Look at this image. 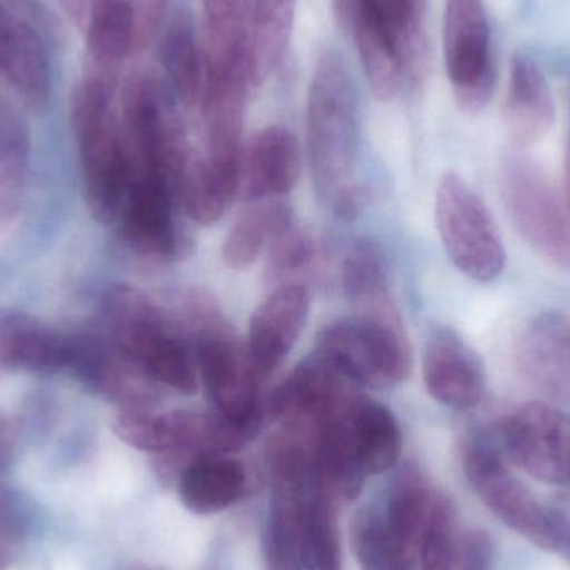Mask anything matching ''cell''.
I'll return each mask as SVG.
<instances>
[{"instance_id":"obj_1","label":"cell","mask_w":570,"mask_h":570,"mask_svg":"<svg viewBox=\"0 0 570 570\" xmlns=\"http://www.w3.org/2000/svg\"><path fill=\"white\" fill-rule=\"evenodd\" d=\"M307 157L315 193L332 207L355 193L358 157V97L347 62L327 50L315 63L307 97Z\"/></svg>"},{"instance_id":"obj_2","label":"cell","mask_w":570,"mask_h":570,"mask_svg":"<svg viewBox=\"0 0 570 570\" xmlns=\"http://www.w3.org/2000/svg\"><path fill=\"white\" fill-rule=\"evenodd\" d=\"M119 73L87 67L72 97V127L79 144L87 204L104 223L116 219L132 184V164L114 109Z\"/></svg>"},{"instance_id":"obj_3","label":"cell","mask_w":570,"mask_h":570,"mask_svg":"<svg viewBox=\"0 0 570 570\" xmlns=\"http://www.w3.org/2000/svg\"><path fill=\"white\" fill-rule=\"evenodd\" d=\"M184 311L196 344L197 374L214 411L257 434L267 407L261 399L263 382L254 374L246 344L207 292L190 291Z\"/></svg>"},{"instance_id":"obj_4","label":"cell","mask_w":570,"mask_h":570,"mask_svg":"<svg viewBox=\"0 0 570 570\" xmlns=\"http://www.w3.org/2000/svg\"><path fill=\"white\" fill-rule=\"evenodd\" d=\"M102 315L109 341L160 387L197 391L196 358L153 298L129 284L107 288Z\"/></svg>"},{"instance_id":"obj_5","label":"cell","mask_w":570,"mask_h":570,"mask_svg":"<svg viewBox=\"0 0 570 570\" xmlns=\"http://www.w3.org/2000/svg\"><path fill=\"white\" fill-rule=\"evenodd\" d=\"M120 106L132 180L139 176L163 177L179 190L189 160L176 94L166 77L147 67L132 70L124 82Z\"/></svg>"},{"instance_id":"obj_6","label":"cell","mask_w":570,"mask_h":570,"mask_svg":"<svg viewBox=\"0 0 570 570\" xmlns=\"http://www.w3.org/2000/svg\"><path fill=\"white\" fill-rule=\"evenodd\" d=\"M315 354L358 387H394L411 375L412 352L404 325L354 315L322 328Z\"/></svg>"},{"instance_id":"obj_7","label":"cell","mask_w":570,"mask_h":570,"mask_svg":"<svg viewBox=\"0 0 570 570\" xmlns=\"http://www.w3.org/2000/svg\"><path fill=\"white\" fill-rule=\"evenodd\" d=\"M435 223L445 253L469 279L491 283L505 266V249L484 200L458 174L442 177Z\"/></svg>"},{"instance_id":"obj_8","label":"cell","mask_w":570,"mask_h":570,"mask_svg":"<svg viewBox=\"0 0 570 570\" xmlns=\"http://www.w3.org/2000/svg\"><path fill=\"white\" fill-rule=\"evenodd\" d=\"M112 429L137 451L176 455L186 462L199 455L230 454L244 445L239 429L216 411L124 409Z\"/></svg>"},{"instance_id":"obj_9","label":"cell","mask_w":570,"mask_h":570,"mask_svg":"<svg viewBox=\"0 0 570 570\" xmlns=\"http://www.w3.org/2000/svg\"><path fill=\"white\" fill-rule=\"evenodd\" d=\"M502 197L515 229L546 261L570 274V216L548 174L525 156L502 166Z\"/></svg>"},{"instance_id":"obj_10","label":"cell","mask_w":570,"mask_h":570,"mask_svg":"<svg viewBox=\"0 0 570 570\" xmlns=\"http://www.w3.org/2000/svg\"><path fill=\"white\" fill-rule=\"evenodd\" d=\"M499 445L484 435L465 444L464 472L475 494L505 525L534 544L558 551L559 531L554 512L539 504L528 488L509 471Z\"/></svg>"},{"instance_id":"obj_11","label":"cell","mask_w":570,"mask_h":570,"mask_svg":"<svg viewBox=\"0 0 570 570\" xmlns=\"http://www.w3.org/2000/svg\"><path fill=\"white\" fill-rule=\"evenodd\" d=\"M444 57L455 102L465 114L481 112L495 86L484 0H445Z\"/></svg>"},{"instance_id":"obj_12","label":"cell","mask_w":570,"mask_h":570,"mask_svg":"<svg viewBox=\"0 0 570 570\" xmlns=\"http://www.w3.org/2000/svg\"><path fill=\"white\" fill-rule=\"evenodd\" d=\"M502 451L529 475L570 485V415L544 402H531L495 425Z\"/></svg>"},{"instance_id":"obj_13","label":"cell","mask_w":570,"mask_h":570,"mask_svg":"<svg viewBox=\"0 0 570 570\" xmlns=\"http://www.w3.org/2000/svg\"><path fill=\"white\" fill-rule=\"evenodd\" d=\"M177 193L163 177L139 176L130 184L119 214L120 227L124 239L139 256L169 261L189 250L190 240L176 219Z\"/></svg>"},{"instance_id":"obj_14","label":"cell","mask_w":570,"mask_h":570,"mask_svg":"<svg viewBox=\"0 0 570 570\" xmlns=\"http://www.w3.org/2000/svg\"><path fill=\"white\" fill-rule=\"evenodd\" d=\"M73 374L92 391L124 409H153L160 401V385L107 338L72 337Z\"/></svg>"},{"instance_id":"obj_15","label":"cell","mask_w":570,"mask_h":570,"mask_svg":"<svg viewBox=\"0 0 570 570\" xmlns=\"http://www.w3.org/2000/svg\"><path fill=\"white\" fill-rule=\"evenodd\" d=\"M422 374L429 395L444 407L469 411L484 397V364L452 328H434L429 335Z\"/></svg>"},{"instance_id":"obj_16","label":"cell","mask_w":570,"mask_h":570,"mask_svg":"<svg viewBox=\"0 0 570 570\" xmlns=\"http://www.w3.org/2000/svg\"><path fill=\"white\" fill-rule=\"evenodd\" d=\"M311 308L307 287L285 283L271 292L250 321L246 348L254 374L266 382L283 364L304 331Z\"/></svg>"},{"instance_id":"obj_17","label":"cell","mask_w":570,"mask_h":570,"mask_svg":"<svg viewBox=\"0 0 570 570\" xmlns=\"http://www.w3.org/2000/svg\"><path fill=\"white\" fill-rule=\"evenodd\" d=\"M519 374L554 401H570V314L544 312L532 318L514 348Z\"/></svg>"},{"instance_id":"obj_18","label":"cell","mask_w":570,"mask_h":570,"mask_svg":"<svg viewBox=\"0 0 570 570\" xmlns=\"http://www.w3.org/2000/svg\"><path fill=\"white\" fill-rule=\"evenodd\" d=\"M86 39L87 67L119 73L139 46L136 10L130 0H57Z\"/></svg>"},{"instance_id":"obj_19","label":"cell","mask_w":570,"mask_h":570,"mask_svg":"<svg viewBox=\"0 0 570 570\" xmlns=\"http://www.w3.org/2000/svg\"><path fill=\"white\" fill-rule=\"evenodd\" d=\"M0 76L30 109L50 96L47 40L32 23L0 2Z\"/></svg>"},{"instance_id":"obj_20","label":"cell","mask_w":570,"mask_h":570,"mask_svg":"<svg viewBox=\"0 0 570 570\" xmlns=\"http://www.w3.org/2000/svg\"><path fill=\"white\" fill-rule=\"evenodd\" d=\"M72 337L23 312L0 308V375L52 374L70 367Z\"/></svg>"},{"instance_id":"obj_21","label":"cell","mask_w":570,"mask_h":570,"mask_svg":"<svg viewBox=\"0 0 570 570\" xmlns=\"http://www.w3.org/2000/svg\"><path fill=\"white\" fill-rule=\"evenodd\" d=\"M301 174V147L291 130L269 126L254 136L243 164L247 203L284 199Z\"/></svg>"},{"instance_id":"obj_22","label":"cell","mask_w":570,"mask_h":570,"mask_svg":"<svg viewBox=\"0 0 570 570\" xmlns=\"http://www.w3.org/2000/svg\"><path fill=\"white\" fill-rule=\"evenodd\" d=\"M554 99L548 80L531 57L515 53L511 62L504 122L519 147L544 139L554 122Z\"/></svg>"},{"instance_id":"obj_23","label":"cell","mask_w":570,"mask_h":570,"mask_svg":"<svg viewBox=\"0 0 570 570\" xmlns=\"http://www.w3.org/2000/svg\"><path fill=\"white\" fill-rule=\"evenodd\" d=\"M247 472L226 454L199 455L177 475V491L184 508L197 515L217 514L246 494Z\"/></svg>"},{"instance_id":"obj_24","label":"cell","mask_w":570,"mask_h":570,"mask_svg":"<svg viewBox=\"0 0 570 570\" xmlns=\"http://www.w3.org/2000/svg\"><path fill=\"white\" fill-rule=\"evenodd\" d=\"M345 422L365 474H382L397 464L402 452L401 428L385 405L358 395Z\"/></svg>"},{"instance_id":"obj_25","label":"cell","mask_w":570,"mask_h":570,"mask_svg":"<svg viewBox=\"0 0 570 570\" xmlns=\"http://www.w3.org/2000/svg\"><path fill=\"white\" fill-rule=\"evenodd\" d=\"M292 226L294 216L284 199L247 203L224 240V263L229 269H247Z\"/></svg>"},{"instance_id":"obj_26","label":"cell","mask_w":570,"mask_h":570,"mask_svg":"<svg viewBox=\"0 0 570 570\" xmlns=\"http://www.w3.org/2000/svg\"><path fill=\"white\" fill-rule=\"evenodd\" d=\"M342 283L357 317L402 325L384 263L374 247L362 244L348 253L342 267Z\"/></svg>"},{"instance_id":"obj_27","label":"cell","mask_w":570,"mask_h":570,"mask_svg":"<svg viewBox=\"0 0 570 570\" xmlns=\"http://www.w3.org/2000/svg\"><path fill=\"white\" fill-rule=\"evenodd\" d=\"M160 60L164 77L177 99L187 106L199 104L204 89L203 49L186 12H177L167 26L160 42Z\"/></svg>"},{"instance_id":"obj_28","label":"cell","mask_w":570,"mask_h":570,"mask_svg":"<svg viewBox=\"0 0 570 570\" xmlns=\"http://www.w3.org/2000/svg\"><path fill=\"white\" fill-rule=\"evenodd\" d=\"M434 495L421 472L414 468L404 469L392 488L385 524L409 561L417 554L419 541Z\"/></svg>"},{"instance_id":"obj_29","label":"cell","mask_w":570,"mask_h":570,"mask_svg":"<svg viewBox=\"0 0 570 570\" xmlns=\"http://www.w3.org/2000/svg\"><path fill=\"white\" fill-rule=\"evenodd\" d=\"M335 504L311 488L302 518L301 551L315 570L341 569V544L335 525Z\"/></svg>"},{"instance_id":"obj_30","label":"cell","mask_w":570,"mask_h":570,"mask_svg":"<svg viewBox=\"0 0 570 570\" xmlns=\"http://www.w3.org/2000/svg\"><path fill=\"white\" fill-rule=\"evenodd\" d=\"M297 0H259L256 16V56L261 79L283 62L294 27Z\"/></svg>"},{"instance_id":"obj_31","label":"cell","mask_w":570,"mask_h":570,"mask_svg":"<svg viewBox=\"0 0 570 570\" xmlns=\"http://www.w3.org/2000/svg\"><path fill=\"white\" fill-rule=\"evenodd\" d=\"M352 549L362 570H407L409 561L389 532L385 519L362 512L352 525Z\"/></svg>"},{"instance_id":"obj_32","label":"cell","mask_w":570,"mask_h":570,"mask_svg":"<svg viewBox=\"0 0 570 570\" xmlns=\"http://www.w3.org/2000/svg\"><path fill=\"white\" fill-rule=\"evenodd\" d=\"M458 542L454 509L448 499L435 494L419 541L422 569L451 570Z\"/></svg>"},{"instance_id":"obj_33","label":"cell","mask_w":570,"mask_h":570,"mask_svg":"<svg viewBox=\"0 0 570 570\" xmlns=\"http://www.w3.org/2000/svg\"><path fill=\"white\" fill-rule=\"evenodd\" d=\"M29 127L22 112L0 90V169L29 166Z\"/></svg>"},{"instance_id":"obj_34","label":"cell","mask_w":570,"mask_h":570,"mask_svg":"<svg viewBox=\"0 0 570 570\" xmlns=\"http://www.w3.org/2000/svg\"><path fill=\"white\" fill-rule=\"evenodd\" d=\"M30 515L16 495H0V570L9 569L29 534Z\"/></svg>"},{"instance_id":"obj_35","label":"cell","mask_w":570,"mask_h":570,"mask_svg":"<svg viewBox=\"0 0 570 570\" xmlns=\"http://www.w3.org/2000/svg\"><path fill=\"white\" fill-rule=\"evenodd\" d=\"M269 276L284 277L295 271L304 269L314 256V244L304 230L288 227L284 230L269 249Z\"/></svg>"},{"instance_id":"obj_36","label":"cell","mask_w":570,"mask_h":570,"mask_svg":"<svg viewBox=\"0 0 570 570\" xmlns=\"http://www.w3.org/2000/svg\"><path fill=\"white\" fill-rule=\"evenodd\" d=\"M204 22L244 23L256 27L259 0H200Z\"/></svg>"},{"instance_id":"obj_37","label":"cell","mask_w":570,"mask_h":570,"mask_svg":"<svg viewBox=\"0 0 570 570\" xmlns=\"http://www.w3.org/2000/svg\"><path fill=\"white\" fill-rule=\"evenodd\" d=\"M492 559L491 539L481 531L462 535L455 549L451 570H489Z\"/></svg>"},{"instance_id":"obj_38","label":"cell","mask_w":570,"mask_h":570,"mask_svg":"<svg viewBox=\"0 0 570 570\" xmlns=\"http://www.w3.org/2000/svg\"><path fill=\"white\" fill-rule=\"evenodd\" d=\"M130 3L136 10L139 46H144L159 29L166 12L167 0H130Z\"/></svg>"},{"instance_id":"obj_39","label":"cell","mask_w":570,"mask_h":570,"mask_svg":"<svg viewBox=\"0 0 570 570\" xmlns=\"http://www.w3.org/2000/svg\"><path fill=\"white\" fill-rule=\"evenodd\" d=\"M0 2L6 3L12 12L22 17L27 22L32 23L46 37V40L53 36V26L50 22L49 10L43 7L40 0H0Z\"/></svg>"},{"instance_id":"obj_40","label":"cell","mask_w":570,"mask_h":570,"mask_svg":"<svg viewBox=\"0 0 570 570\" xmlns=\"http://www.w3.org/2000/svg\"><path fill=\"white\" fill-rule=\"evenodd\" d=\"M17 448V429L12 422L2 419L0 421V495L6 494L7 489L3 488V478L12 464L13 455Z\"/></svg>"},{"instance_id":"obj_41","label":"cell","mask_w":570,"mask_h":570,"mask_svg":"<svg viewBox=\"0 0 570 570\" xmlns=\"http://www.w3.org/2000/svg\"><path fill=\"white\" fill-rule=\"evenodd\" d=\"M556 515H558L559 522L558 551L562 552V554L568 556V558L570 559V519L566 518V515L559 514V512H556Z\"/></svg>"},{"instance_id":"obj_42","label":"cell","mask_w":570,"mask_h":570,"mask_svg":"<svg viewBox=\"0 0 570 570\" xmlns=\"http://www.w3.org/2000/svg\"><path fill=\"white\" fill-rule=\"evenodd\" d=\"M564 203L568 207L570 216V136L568 140V147H566V160H564Z\"/></svg>"},{"instance_id":"obj_43","label":"cell","mask_w":570,"mask_h":570,"mask_svg":"<svg viewBox=\"0 0 570 570\" xmlns=\"http://www.w3.org/2000/svg\"><path fill=\"white\" fill-rule=\"evenodd\" d=\"M2 419H3L2 415H0V421H2Z\"/></svg>"},{"instance_id":"obj_44","label":"cell","mask_w":570,"mask_h":570,"mask_svg":"<svg viewBox=\"0 0 570 570\" xmlns=\"http://www.w3.org/2000/svg\"><path fill=\"white\" fill-rule=\"evenodd\" d=\"M154 570H163V569H154Z\"/></svg>"},{"instance_id":"obj_45","label":"cell","mask_w":570,"mask_h":570,"mask_svg":"<svg viewBox=\"0 0 570 570\" xmlns=\"http://www.w3.org/2000/svg\"><path fill=\"white\" fill-rule=\"evenodd\" d=\"M569 136H570V134H569Z\"/></svg>"}]
</instances>
